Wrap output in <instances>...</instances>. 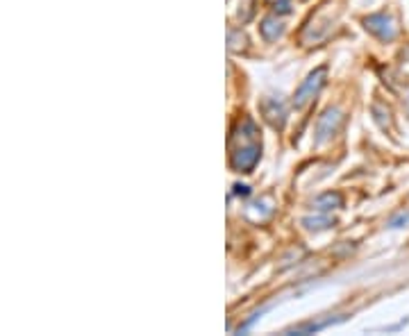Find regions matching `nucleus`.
<instances>
[{
  "instance_id": "9d476101",
  "label": "nucleus",
  "mask_w": 409,
  "mask_h": 336,
  "mask_svg": "<svg viewBox=\"0 0 409 336\" xmlns=\"http://www.w3.org/2000/svg\"><path fill=\"white\" fill-rule=\"evenodd\" d=\"M407 223H409V211H407V214L403 211V214H398L396 218H391V223H389V225H391V227H405Z\"/></svg>"
},
{
  "instance_id": "1a4fd4ad",
  "label": "nucleus",
  "mask_w": 409,
  "mask_h": 336,
  "mask_svg": "<svg viewBox=\"0 0 409 336\" xmlns=\"http://www.w3.org/2000/svg\"><path fill=\"white\" fill-rule=\"evenodd\" d=\"M303 225L307 229H325V227H332L335 220H330V218H305Z\"/></svg>"
},
{
  "instance_id": "0eeeda50",
  "label": "nucleus",
  "mask_w": 409,
  "mask_h": 336,
  "mask_svg": "<svg viewBox=\"0 0 409 336\" xmlns=\"http://www.w3.org/2000/svg\"><path fill=\"white\" fill-rule=\"evenodd\" d=\"M341 205H344V198H341V194H332V191H327V194H323L320 198H316L314 200V209H318V211H327V209H339Z\"/></svg>"
},
{
  "instance_id": "6e6552de",
  "label": "nucleus",
  "mask_w": 409,
  "mask_h": 336,
  "mask_svg": "<svg viewBox=\"0 0 409 336\" xmlns=\"http://www.w3.org/2000/svg\"><path fill=\"white\" fill-rule=\"evenodd\" d=\"M344 318H325V321H320V323H305V325H298V328L294 330H289V334H311V332H320V330H325L330 328V325H337L341 323Z\"/></svg>"
},
{
  "instance_id": "f257e3e1",
  "label": "nucleus",
  "mask_w": 409,
  "mask_h": 336,
  "mask_svg": "<svg viewBox=\"0 0 409 336\" xmlns=\"http://www.w3.org/2000/svg\"><path fill=\"white\" fill-rule=\"evenodd\" d=\"M261 157V132L250 116H243L230 134V166L237 173H252Z\"/></svg>"
},
{
  "instance_id": "423d86ee",
  "label": "nucleus",
  "mask_w": 409,
  "mask_h": 336,
  "mask_svg": "<svg viewBox=\"0 0 409 336\" xmlns=\"http://www.w3.org/2000/svg\"><path fill=\"white\" fill-rule=\"evenodd\" d=\"M259 32H261V36H264L266 41H275L278 36L285 32V27H282V23L278 21L275 16H266L264 21H261V25H259Z\"/></svg>"
},
{
  "instance_id": "f03ea898",
  "label": "nucleus",
  "mask_w": 409,
  "mask_h": 336,
  "mask_svg": "<svg viewBox=\"0 0 409 336\" xmlns=\"http://www.w3.org/2000/svg\"><path fill=\"white\" fill-rule=\"evenodd\" d=\"M325 78H327V66H318L316 71H311L307 75V80L300 84V89L294 95V107L303 109L311 102V98H316L318 91L325 86Z\"/></svg>"
},
{
  "instance_id": "7ed1b4c3",
  "label": "nucleus",
  "mask_w": 409,
  "mask_h": 336,
  "mask_svg": "<svg viewBox=\"0 0 409 336\" xmlns=\"http://www.w3.org/2000/svg\"><path fill=\"white\" fill-rule=\"evenodd\" d=\"M364 27L379 41H394L398 36V23L394 16L389 14H373L364 18Z\"/></svg>"
},
{
  "instance_id": "9b49d317",
  "label": "nucleus",
  "mask_w": 409,
  "mask_h": 336,
  "mask_svg": "<svg viewBox=\"0 0 409 336\" xmlns=\"http://www.w3.org/2000/svg\"><path fill=\"white\" fill-rule=\"evenodd\" d=\"M235 189H237V194H241V196H248V187H241V184H237Z\"/></svg>"
},
{
  "instance_id": "f8f14e48",
  "label": "nucleus",
  "mask_w": 409,
  "mask_h": 336,
  "mask_svg": "<svg viewBox=\"0 0 409 336\" xmlns=\"http://www.w3.org/2000/svg\"><path fill=\"white\" fill-rule=\"evenodd\" d=\"M405 107H407V114H409V95H407V100H405Z\"/></svg>"
},
{
  "instance_id": "39448f33",
  "label": "nucleus",
  "mask_w": 409,
  "mask_h": 336,
  "mask_svg": "<svg viewBox=\"0 0 409 336\" xmlns=\"http://www.w3.org/2000/svg\"><path fill=\"white\" fill-rule=\"evenodd\" d=\"M341 123H344V114L339 109H327L323 116L318 119V126H316V141L323 143L327 139H332L335 134L339 132Z\"/></svg>"
},
{
  "instance_id": "20e7f679",
  "label": "nucleus",
  "mask_w": 409,
  "mask_h": 336,
  "mask_svg": "<svg viewBox=\"0 0 409 336\" xmlns=\"http://www.w3.org/2000/svg\"><path fill=\"white\" fill-rule=\"evenodd\" d=\"M261 116L266 119V123L273 130H282L287 123V107L280 98H264L259 105Z\"/></svg>"
}]
</instances>
